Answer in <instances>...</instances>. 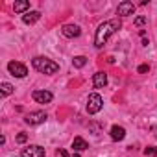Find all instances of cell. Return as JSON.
I'll list each match as a JSON object with an SVG mask.
<instances>
[{
	"instance_id": "16",
	"label": "cell",
	"mask_w": 157,
	"mask_h": 157,
	"mask_svg": "<svg viewBox=\"0 0 157 157\" xmlns=\"http://www.w3.org/2000/svg\"><path fill=\"white\" fill-rule=\"evenodd\" d=\"M0 87H2V96H10V94L13 93V85H11V83H8V82H4Z\"/></svg>"
},
{
	"instance_id": "8",
	"label": "cell",
	"mask_w": 157,
	"mask_h": 157,
	"mask_svg": "<svg viewBox=\"0 0 157 157\" xmlns=\"http://www.w3.org/2000/svg\"><path fill=\"white\" fill-rule=\"evenodd\" d=\"M80 33H82V28L76 26V24H65L61 28V35L67 37V39H74V37H78Z\"/></svg>"
},
{
	"instance_id": "5",
	"label": "cell",
	"mask_w": 157,
	"mask_h": 157,
	"mask_svg": "<svg viewBox=\"0 0 157 157\" xmlns=\"http://www.w3.org/2000/svg\"><path fill=\"white\" fill-rule=\"evenodd\" d=\"M46 118H48V117H46L44 111H33V113H30V115L24 117V122L30 124V126H37V124H43Z\"/></svg>"
},
{
	"instance_id": "2",
	"label": "cell",
	"mask_w": 157,
	"mask_h": 157,
	"mask_svg": "<svg viewBox=\"0 0 157 157\" xmlns=\"http://www.w3.org/2000/svg\"><path fill=\"white\" fill-rule=\"evenodd\" d=\"M32 65H33L35 70H39V72H43V74H56V72L59 70V65H57V63H54L52 59L43 57V56L33 57V59H32Z\"/></svg>"
},
{
	"instance_id": "3",
	"label": "cell",
	"mask_w": 157,
	"mask_h": 157,
	"mask_svg": "<svg viewBox=\"0 0 157 157\" xmlns=\"http://www.w3.org/2000/svg\"><path fill=\"white\" fill-rule=\"evenodd\" d=\"M102 107H104V100H102V96H100L98 93L89 94V98H87V113H89V115H96Z\"/></svg>"
},
{
	"instance_id": "12",
	"label": "cell",
	"mask_w": 157,
	"mask_h": 157,
	"mask_svg": "<svg viewBox=\"0 0 157 157\" xmlns=\"http://www.w3.org/2000/svg\"><path fill=\"white\" fill-rule=\"evenodd\" d=\"M126 137V129L122 126H113L111 128V139L113 140H122Z\"/></svg>"
},
{
	"instance_id": "9",
	"label": "cell",
	"mask_w": 157,
	"mask_h": 157,
	"mask_svg": "<svg viewBox=\"0 0 157 157\" xmlns=\"http://www.w3.org/2000/svg\"><path fill=\"white\" fill-rule=\"evenodd\" d=\"M32 98L37 102V104H50L52 102V93H48V91H33L32 93Z\"/></svg>"
},
{
	"instance_id": "4",
	"label": "cell",
	"mask_w": 157,
	"mask_h": 157,
	"mask_svg": "<svg viewBox=\"0 0 157 157\" xmlns=\"http://www.w3.org/2000/svg\"><path fill=\"white\" fill-rule=\"evenodd\" d=\"M8 70H10L15 78H24V76L28 74L26 65H22V63H19V61H10V63H8Z\"/></svg>"
},
{
	"instance_id": "18",
	"label": "cell",
	"mask_w": 157,
	"mask_h": 157,
	"mask_svg": "<svg viewBox=\"0 0 157 157\" xmlns=\"http://www.w3.org/2000/svg\"><path fill=\"white\" fill-rule=\"evenodd\" d=\"M144 153H146V155H153V157H157V148H155V146H150V148L144 150Z\"/></svg>"
},
{
	"instance_id": "11",
	"label": "cell",
	"mask_w": 157,
	"mask_h": 157,
	"mask_svg": "<svg viewBox=\"0 0 157 157\" xmlns=\"http://www.w3.org/2000/svg\"><path fill=\"white\" fill-rule=\"evenodd\" d=\"M39 19H41V13L39 11H28V13L22 15V22L24 24H35Z\"/></svg>"
},
{
	"instance_id": "10",
	"label": "cell",
	"mask_w": 157,
	"mask_h": 157,
	"mask_svg": "<svg viewBox=\"0 0 157 157\" xmlns=\"http://www.w3.org/2000/svg\"><path fill=\"white\" fill-rule=\"evenodd\" d=\"M93 85H94L96 89H104V87L107 85V74H105V72H96V74L93 76Z\"/></svg>"
},
{
	"instance_id": "1",
	"label": "cell",
	"mask_w": 157,
	"mask_h": 157,
	"mask_svg": "<svg viewBox=\"0 0 157 157\" xmlns=\"http://www.w3.org/2000/svg\"><path fill=\"white\" fill-rule=\"evenodd\" d=\"M120 28H122L120 19H111V21L102 22V24L98 26V30H96V35H94V46H96V48H102V46L105 44V41H107L115 32H118Z\"/></svg>"
},
{
	"instance_id": "15",
	"label": "cell",
	"mask_w": 157,
	"mask_h": 157,
	"mask_svg": "<svg viewBox=\"0 0 157 157\" xmlns=\"http://www.w3.org/2000/svg\"><path fill=\"white\" fill-rule=\"evenodd\" d=\"M30 8V2H26V0H22V2H15L13 4V10L17 11V13H22V11H26Z\"/></svg>"
},
{
	"instance_id": "21",
	"label": "cell",
	"mask_w": 157,
	"mask_h": 157,
	"mask_svg": "<svg viewBox=\"0 0 157 157\" xmlns=\"http://www.w3.org/2000/svg\"><path fill=\"white\" fill-rule=\"evenodd\" d=\"M56 155H57V157H68V153H67V150H63V148H59Z\"/></svg>"
},
{
	"instance_id": "17",
	"label": "cell",
	"mask_w": 157,
	"mask_h": 157,
	"mask_svg": "<svg viewBox=\"0 0 157 157\" xmlns=\"http://www.w3.org/2000/svg\"><path fill=\"white\" fill-rule=\"evenodd\" d=\"M133 24L140 28V26H144V24H148V19H146V17H137V19L133 21Z\"/></svg>"
},
{
	"instance_id": "14",
	"label": "cell",
	"mask_w": 157,
	"mask_h": 157,
	"mask_svg": "<svg viewBox=\"0 0 157 157\" xmlns=\"http://www.w3.org/2000/svg\"><path fill=\"white\" fill-rule=\"evenodd\" d=\"M72 65H74L76 68H82V67L87 65V57H85V56H76V57L72 59Z\"/></svg>"
},
{
	"instance_id": "13",
	"label": "cell",
	"mask_w": 157,
	"mask_h": 157,
	"mask_svg": "<svg viewBox=\"0 0 157 157\" xmlns=\"http://www.w3.org/2000/svg\"><path fill=\"white\" fill-rule=\"evenodd\" d=\"M72 148H74L76 151H83V150H87V148H89V144H87V140H85V139L76 137V139L72 140Z\"/></svg>"
},
{
	"instance_id": "7",
	"label": "cell",
	"mask_w": 157,
	"mask_h": 157,
	"mask_svg": "<svg viewBox=\"0 0 157 157\" xmlns=\"http://www.w3.org/2000/svg\"><path fill=\"white\" fill-rule=\"evenodd\" d=\"M133 13H135V4L129 2V0L120 2L118 8H117V15H118V17H129V15H133Z\"/></svg>"
},
{
	"instance_id": "19",
	"label": "cell",
	"mask_w": 157,
	"mask_h": 157,
	"mask_svg": "<svg viewBox=\"0 0 157 157\" xmlns=\"http://www.w3.org/2000/svg\"><path fill=\"white\" fill-rule=\"evenodd\" d=\"M26 140H28V135H26V133H19V135H17V142H19V144H22V142H26Z\"/></svg>"
},
{
	"instance_id": "20",
	"label": "cell",
	"mask_w": 157,
	"mask_h": 157,
	"mask_svg": "<svg viewBox=\"0 0 157 157\" xmlns=\"http://www.w3.org/2000/svg\"><path fill=\"white\" fill-rule=\"evenodd\" d=\"M148 70H150V67H148V65H140V67H139V74H146Z\"/></svg>"
},
{
	"instance_id": "6",
	"label": "cell",
	"mask_w": 157,
	"mask_h": 157,
	"mask_svg": "<svg viewBox=\"0 0 157 157\" xmlns=\"http://www.w3.org/2000/svg\"><path fill=\"white\" fill-rule=\"evenodd\" d=\"M22 157H46V151L39 144H32L28 148H22Z\"/></svg>"
}]
</instances>
